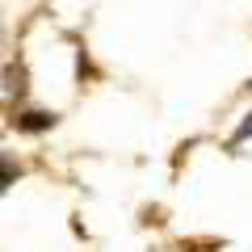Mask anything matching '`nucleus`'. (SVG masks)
Returning a JSON list of instances; mask_svg holds the SVG:
<instances>
[{"label":"nucleus","mask_w":252,"mask_h":252,"mask_svg":"<svg viewBox=\"0 0 252 252\" xmlns=\"http://www.w3.org/2000/svg\"><path fill=\"white\" fill-rule=\"evenodd\" d=\"M244 139H252V114H248V122H244L240 130H235V143H244Z\"/></svg>","instance_id":"2"},{"label":"nucleus","mask_w":252,"mask_h":252,"mask_svg":"<svg viewBox=\"0 0 252 252\" xmlns=\"http://www.w3.org/2000/svg\"><path fill=\"white\" fill-rule=\"evenodd\" d=\"M17 126L30 130V135H38V130H51V126H55V114H38V109H34V114H21Z\"/></svg>","instance_id":"1"}]
</instances>
